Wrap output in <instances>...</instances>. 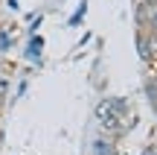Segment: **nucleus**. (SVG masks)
Segmentation results:
<instances>
[{"label":"nucleus","mask_w":157,"mask_h":155,"mask_svg":"<svg viewBox=\"0 0 157 155\" xmlns=\"http://www.w3.org/2000/svg\"><path fill=\"white\" fill-rule=\"evenodd\" d=\"M140 3H146V6H154V3H157V0H140Z\"/></svg>","instance_id":"3"},{"label":"nucleus","mask_w":157,"mask_h":155,"mask_svg":"<svg viewBox=\"0 0 157 155\" xmlns=\"http://www.w3.org/2000/svg\"><path fill=\"white\" fill-rule=\"evenodd\" d=\"M154 79H157V73H154Z\"/></svg>","instance_id":"4"},{"label":"nucleus","mask_w":157,"mask_h":155,"mask_svg":"<svg viewBox=\"0 0 157 155\" xmlns=\"http://www.w3.org/2000/svg\"><path fill=\"white\" fill-rule=\"evenodd\" d=\"M146 94H148V100L154 103V108H157V79L151 76V79H146Z\"/></svg>","instance_id":"2"},{"label":"nucleus","mask_w":157,"mask_h":155,"mask_svg":"<svg viewBox=\"0 0 157 155\" xmlns=\"http://www.w3.org/2000/svg\"><path fill=\"white\" fill-rule=\"evenodd\" d=\"M93 155H117L113 141H111V138H99V141L93 144Z\"/></svg>","instance_id":"1"}]
</instances>
